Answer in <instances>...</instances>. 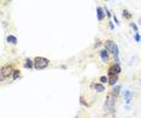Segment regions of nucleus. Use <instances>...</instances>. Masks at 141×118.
Returning a JSON list of instances; mask_svg holds the SVG:
<instances>
[{
    "instance_id": "obj_1",
    "label": "nucleus",
    "mask_w": 141,
    "mask_h": 118,
    "mask_svg": "<svg viewBox=\"0 0 141 118\" xmlns=\"http://www.w3.org/2000/svg\"><path fill=\"white\" fill-rule=\"evenodd\" d=\"M48 64H50V60L44 58V57H36L34 59V68L36 70H44L45 68L48 66Z\"/></svg>"
},
{
    "instance_id": "obj_2",
    "label": "nucleus",
    "mask_w": 141,
    "mask_h": 118,
    "mask_svg": "<svg viewBox=\"0 0 141 118\" xmlns=\"http://www.w3.org/2000/svg\"><path fill=\"white\" fill-rule=\"evenodd\" d=\"M13 69L12 66H10V65H5L1 68V80H5V78H9L10 76H12L13 75Z\"/></svg>"
},
{
    "instance_id": "obj_3",
    "label": "nucleus",
    "mask_w": 141,
    "mask_h": 118,
    "mask_svg": "<svg viewBox=\"0 0 141 118\" xmlns=\"http://www.w3.org/2000/svg\"><path fill=\"white\" fill-rule=\"evenodd\" d=\"M121 71H122V69L119 66V64H114V65L109 69V75L110 76H112V75H118Z\"/></svg>"
},
{
    "instance_id": "obj_4",
    "label": "nucleus",
    "mask_w": 141,
    "mask_h": 118,
    "mask_svg": "<svg viewBox=\"0 0 141 118\" xmlns=\"http://www.w3.org/2000/svg\"><path fill=\"white\" fill-rule=\"evenodd\" d=\"M105 106H106V109H109L110 111H111V110H114V107H115V98L111 95V94L107 95V99H106V104H105Z\"/></svg>"
},
{
    "instance_id": "obj_5",
    "label": "nucleus",
    "mask_w": 141,
    "mask_h": 118,
    "mask_svg": "<svg viewBox=\"0 0 141 118\" xmlns=\"http://www.w3.org/2000/svg\"><path fill=\"white\" fill-rule=\"evenodd\" d=\"M116 46H117V45H116L112 40H106V41H105V50H107L109 52H111V53H114Z\"/></svg>"
},
{
    "instance_id": "obj_6",
    "label": "nucleus",
    "mask_w": 141,
    "mask_h": 118,
    "mask_svg": "<svg viewBox=\"0 0 141 118\" xmlns=\"http://www.w3.org/2000/svg\"><path fill=\"white\" fill-rule=\"evenodd\" d=\"M99 54H100V58L103 62H109V51L107 50H101L100 52H99Z\"/></svg>"
},
{
    "instance_id": "obj_7",
    "label": "nucleus",
    "mask_w": 141,
    "mask_h": 118,
    "mask_svg": "<svg viewBox=\"0 0 141 118\" xmlns=\"http://www.w3.org/2000/svg\"><path fill=\"white\" fill-rule=\"evenodd\" d=\"M133 95H134V94H133V92H130V91H124V98H125V102H127V104H130Z\"/></svg>"
},
{
    "instance_id": "obj_8",
    "label": "nucleus",
    "mask_w": 141,
    "mask_h": 118,
    "mask_svg": "<svg viewBox=\"0 0 141 118\" xmlns=\"http://www.w3.org/2000/svg\"><path fill=\"white\" fill-rule=\"evenodd\" d=\"M117 81H118V76H117V75H112V76H110V78H109V84L115 87L116 83H117Z\"/></svg>"
},
{
    "instance_id": "obj_9",
    "label": "nucleus",
    "mask_w": 141,
    "mask_h": 118,
    "mask_svg": "<svg viewBox=\"0 0 141 118\" xmlns=\"http://www.w3.org/2000/svg\"><path fill=\"white\" fill-rule=\"evenodd\" d=\"M119 91H121V86H115L112 88V91H111V95L114 96V98H117L119 94Z\"/></svg>"
},
{
    "instance_id": "obj_10",
    "label": "nucleus",
    "mask_w": 141,
    "mask_h": 118,
    "mask_svg": "<svg viewBox=\"0 0 141 118\" xmlns=\"http://www.w3.org/2000/svg\"><path fill=\"white\" fill-rule=\"evenodd\" d=\"M24 68L25 69H32L34 68V60H32V59H25L24 60Z\"/></svg>"
},
{
    "instance_id": "obj_11",
    "label": "nucleus",
    "mask_w": 141,
    "mask_h": 118,
    "mask_svg": "<svg viewBox=\"0 0 141 118\" xmlns=\"http://www.w3.org/2000/svg\"><path fill=\"white\" fill-rule=\"evenodd\" d=\"M96 16H98V19L99 21H103L104 19V9H101V7H98L96 9Z\"/></svg>"
},
{
    "instance_id": "obj_12",
    "label": "nucleus",
    "mask_w": 141,
    "mask_h": 118,
    "mask_svg": "<svg viewBox=\"0 0 141 118\" xmlns=\"http://www.w3.org/2000/svg\"><path fill=\"white\" fill-rule=\"evenodd\" d=\"M6 41L9 42V43H11V45H16L18 41H17V37L13 36V35H9V36L6 37Z\"/></svg>"
},
{
    "instance_id": "obj_13",
    "label": "nucleus",
    "mask_w": 141,
    "mask_h": 118,
    "mask_svg": "<svg viewBox=\"0 0 141 118\" xmlns=\"http://www.w3.org/2000/svg\"><path fill=\"white\" fill-rule=\"evenodd\" d=\"M94 89H95L98 93H101V92L105 91V86L101 84V83H95V84H94Z\"/></svg>"
},
{
    "instance_id": "obj_14",
    "label": "nucleus",
    "mask_w": 141,
    "mask_h": 118,
    "mask_svg": "<svg viewBox=\"0 0 141 118\" xmlns=\"http://www.w3.org/2000/svg\"><path fill=\"white\" fill-rule=\"evenodd\" d=\"M123 17H124V18H127V19H130V18H132V14L129 13V11H128V10H124V11H123Z\"/></svg>"
},
{
    "instance_id": "obj_15",
    "label": "nucleus",
    "mask_w": 141,
    "mask_h": 118,
    "mask_svg": "<svg viewBox=\"0 0 141 118\" xmlns=\"http://www.w3.org/2000/svg\"><path fill=\"white\" fill-rule=\"evenodd\" d=\"M19 76H21V72H19V70H15V71H13V75H12V78H13V80H17Z\"/></svg>"
},
{
    "instance_id": "obj_16",
    "label": "nucleus",
    "mask_w": 141,
    "mask_h": 118,
    "mask_svg": "<svg viewBox=\"0 0 141 118\" xmlns=\"http://www.w3.org/2000/svg\"><path fill=\"white\" fill-rule=\"evenodd\" d=\"M107 82H109V78L106 77V76H101V77H100V83H101V84L107 83Z\"/></svg>"
},
{
    "instance_id": "obj_17",
    "label": "nucleus",
    "mask_w": 141,
    "mask_h": 118,
    "mask_svg": "<svg viewBox=\"0 0 141 118\" xmlns=\"http://www.w3.org/2000/svg\"><path fill=\"white\" fill-rule=\"evenodd\" d=\"M130 27H132L133 29L135 30V32H137V25L135 24V23H130Z\"/></svg>"
},
{
    "instance_id": "obj_18",
    "label": "nucleus",
    "mask_w": 141,
    "mask_h": 118,
    "mask_svg": "<svg viewBox=\"0 0 141 118\" xmlns=\"http://www.w3.org/2000/svg\"><path fill=\"white\" fill-rule=\"evenodd\" d=\"M105 12H106V16H107V17H111V13H110V11L107 7H105Z\"/></svg>"
},
{
    "instance_id": "obj_19",
    "label": "nucleus",
    "mask_w": 141,
    "mask_h": 118,
    "mask_svg": "<svg viewBox=\"0 0 141 118\" xmlns=\"http://www.w3.org/2000/svg\"><path fill=\"white\" fill-rule=\"evenodd\" d=\"M135 40H136V41H140V40H141L140 35H139V34H137V33H136V34H135Z\"/></svg>"
},
{
    "instance_id": "obj_20",
    "label": "nucleus",
    "mask_w": 141,
    "mask_h": 118,
    "mask_svg": "<svg viewBox=\"0 0 141 118\" xmlns=\"http://www.w3.org/2000/svg\"><path fill=\"white\" fill-rule=\"evenodd\" d=\"M114 19H115V22H116V24H119V21H118V18L116 17V14H114Z\"/></svg>"
},
{
    "instance_id": "obj_21",
    "label": "nucleus",
    "mask_w": 141,
    "mask_h": 118,
    "mask_svg": "<svg viewBox=\"0 0 141 118\" xmlns=\"http://www.w3.org/2000/svg\"><path fill=\"white\" fill-rule=\"evenodd\" d=\"M139 24H140V25H141V18L139 19Z\"/></svg>"
},
{
    "instance_id": "obj_22",
    "label": "nucleus",
    "mask_w": 141,
    "mask_h": 118,
    "mask_svg": "<svg viewBox=\"0 0 141 118\" xmlns=\"http://www.w3.org/2000/svg\"><path fill=\"white\" fill-rule=\"evenodd\" d=\"M140 43H141V40H140Z\"/></svg>"
}]
</instances>
